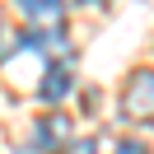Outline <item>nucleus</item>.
Masks as SVG:
<instances>
[{"instance_id": "nucleus-1", "label": "nucleus", "mask_w": 154, "mask_h": 154, "mask_svg": "<svg viewBox=\"0 0 154 154\" xmlns=\"http://www.w3.org/2000/svg\"><path fill=\"white\" fill-rule=\"evenodd\" d=\"M122 122H154V66H135L117 94Z\"/></svg>"}, {"instance_id": "nucleus-3", "label": "nucleus", "mask_w": 154, "mask_h": 154, "mask_svg": "<svg viewBox=\"0 0 154 154\" xmlns=\"http://www.w3.org/2000/svg\"><path fill=\"white\" fill-rule=\"evenodd\" d=\"M70 89H75V66H70V61H56V66H47V75H42L38 98L56 107L61 98H70Z\"/></svg>"}, {"instance_id": "nucleus-7", "label": "nucleus", "mask_w": 154, "mask_h": 154, "mask_svg": "<svg viewBox=\"0 0 154 154\" xmlns=\"http://www.w3.org/2000/svg\"><path fill=\"white\" fill-rule=\"evenodd\" d=\"M5 56H10V47H5V42H0V66H5Z\"/></svg>"}, {"instance_id": "nucleus-2", "label": "nucleus", "mask_w": 154, "mask_h": 154, "mask_svg": "<svg viewBox=\"0 0 154 154\" xmlns=\"http://www.w3.org/2000/svg\"><path fill=\"white\" fill-rule=\"evenodd\" d=\"M70 149H75V126L66 112L38 117L28 131V145H23V154H70Z\"/></svg>"}, {"instance_id": "nucleus-6", "label": "nucleus", "mask_w": 154, "mask_h": 154, "mask_svg": "<svg viewBox=\"0 0 154 154\" xmlns=\"http://www.w3.org/2000/svg\"><path fill=\"white\" fill-rule=\"evenodd\" d=\"M98 149H103V145H98V140H79V145H75V149H70V154H98Z\"/></svg>"}, {"instance_id": "nucleus-5", "label": "nucleus", "mask_w": 154, "mask_h": 154, "mask_svg": "<svg viewBox=\"0 0 154 154\" xmlns=\"http://www.w3.org/2000/svg\"><path fill=\"white\" fill-rule=\"evenodd\" d=\"M112 154H149L145 140H112Z\"/></svg>"}, {"instance_id": "nucleus-4", "label": "nucleus", "mask_w": 154, "mask_h": 154, "mask_svg": "<svg viewBox=\"0 0 154 154\" xmlns=\"http://www.w3.org/2000/svg\"><path fill=\"white\" fill-rule=\"evenodd\" d=\"M14 5L28 19V28H61L66 19V0H14Z\"/></svg>"}]
</instances>
